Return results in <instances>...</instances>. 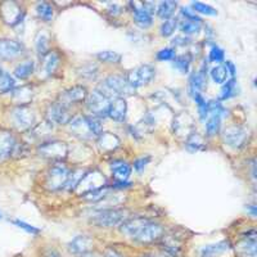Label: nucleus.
<instances>
[{
    "instance_id": "obj_22",
    "label": "nucleus",
    "mask_w": 257,
    "mask_h": 257,
    "mask_svg": "<svg viewBox=\"0 0 257 257\" xmlns=\"http://www.w3.org/2000/svg\"><path fill=\"white\" fill-rule=\"evenodd\" d=\"M127 113V103L125 98H116L111 100L108 109V117L116 122H123Z\"/></svg>"
},
{
    "instance_id": "obj_3",
    "label": "nucleus",
    "mask_w": 257,
    "mask_h": 257,
    "mask_svg": "<svg viewBox=\"0 0 257 257\" xmlns=\"http://www.w3.org/2000/svg\"><path fill=\"white\" fill-rule=\"evenodd\" d=\"M128 217L130 212L126 208H99L90 216V222L99 229H113L118 228Z\"/></svg>"
},
{
    "instance_id": "obj_24",
    "label": "nucleus",
    "mask_w": 257,
    "mask_h": 257,
    "mask_svg": "<svg viewBox=\"0 0 257 257\" xmlns=\"http://www.w3.org/2000/svg\"><path fill=\"white\" fill-rule=\"evenodd\" d=\"M206 71L203 70V66L199 71L194 72L192 76L189 77V93L190 95L194 96L197 94H202V90L206 85Z\"/></svg>"
},
{
    "instance_id": "obj_12",
    "label": "nucleus",
    "mask_w": 257,
    "mask_h": 257,
    "mask_svg": "<svg viewBox=\"0 0 257 257\" xmlns=\"http://www.w3.org/2000/svg\"><path fill=\"white\" fill-rule=\"evenodd\" d=\"M107 185V179H105L104 174H102L98 170H93V171H86L84 175V178L81 179V181L77 185L76 190H81L80 194L82 197L88 193L93 192V190L100 189V188L105 187Z\"/></svg>"
},
{
    "instance_id": "obj_49",
    "label": "nucleus",
    "mask_w": 257,
    "mask_h": 257,
    "mask_svg": "<svg viewBox=\"0 0 257 257\" xmlns=\"http://www.w3.org/2000/svg\"><path fill=\"white\" fill-rule=\"evenodd\" d=\"M103 257H126L122 252H120L118 249H116L114 247H105L104 251H103Z\"/></svg>"
},
{
    "instance_id": "obj_21",
    "label": "nucleus",
    "mask_w": 257,
    "mask_h": 257,
    "mask_svg": "<svg viewBox=\"0 0 257 257\" xmlns=\"http://www.w3.org/2000/svg\"><path fill=\"white\" fill-rule=\"evenodd\" d=\"M70 126V130L75 137L80 138V139H93V135H91L90 130H89L88 122H86V118L85 116H76L73 117L72 120L68 123Z\"/></svg>"
},
{
    "instance_id": "obj_4",
    "label": "nucleus",
    "mask_w": 257,
    "mask_h": 257,
    "mask_svg": "<svg viewBox=\"0 0 257 257\" xmlns=\"http://www.w3.org/2000/svg\"><path fill=\"white\" fill-rule=\"evenodd\" d=\"M70 171L71 169L64 162H54L45 174V188L50 192L64 189L70 176Z\"/></svg>"
},
{
    "instance_id": "obj_37",
    "label": "nucleus",
    "mask_w": 257,
    "mask_h": 257,
    "mask_svg": "<svg viewBox=\"0 0 257 257\" xmlns=\"http://www.w3.org/2000/svg\"><path fill=\"white\" fill-rule=\"evenodd\" d=\"M96 59L102 63H109V64H118L121 62V54L117 52H112V50H103L96 54Z\"/></svg>"
},
{
    "instance_id": "obj_46",
    "label": "nucleus",
    "mask_w": 257,
    "mask_h": 257,
    "mask_svg": "<svg viewBox=\"0 0 257 257\" xmlns=\"http://www.w3.org/2000/svg\"><path fill=\"white\" fill-rule=\"evenodd\" d=\"M208 59L213 63H222L225 61V52L222 48H220L219 45H213L210 50V54H208Z\"/></svg>"
},
{
    "instance_id": "obj_19",
    "label": "nucleus",
    "mask_w": 257,
    "mask_h": 257,
    "mask_svg": "<svg viewBox=\"0 0 257 257\" xmlns=\"http://www.w3.org/2000/svg\"><path fill=\"white\" fill-rule=\"evenodd\" d=\"M120 138L117 137V135L112 134V133L103 132L99 137L96 138V146H98L100 152L103 153L114 152L120 147Z\"/></svg>"
},
{
    "instance_id": "obj_25",
    "label": "nucleus",
    "mask_w": 257,
    "mask_h": 257,
    "mask_svg": "<svg viewBox=\"0 0 257 257\" xmlns=\"http://www.w3.org/2000/svg\"><path fill=\"white\" fill-rule=\"evenodd\" d=\"M202 26H203V24H202L201 18L197 17V16H193V17L184 18V20L181 21L180 25H179V29H180V31L184 35L189 36L198 34L201 31Z\"/></svg>"
},
{
    "instance_id": "obj_50",
    "label": "nucleus",
    "mask_w": 257,
    "mask_h": 257,
    "mask_svg": "<svg viewBox=\"0 0 257 257\" xmlns=\"http://www.w3.org/2000/svg\"><path fill=\"white\" fill-rule=\"evenodd\" d=\"M187 41H189L187 38H183V36H178V38H175L173 40V45H174V47H184V45L188 44Z\"/></svg>"
},
{
    "instance_id": "obj_43",
    "label": "nucleus",
    "mask_w": 257,
    "mask_h": 257,
    "mask_svg": "<svg viewBox=\"0 0 257 257\" xmlns=\"http://www.w3.org/2000/svg\"><path fill=\"white\" fill-rule=\"evenodd\" d=\"M193 99L196 102L197 104V109H198L199 113V118L201 120H206L208 116V111H207V100L203 98L202 94H197V95L193 96Z\"/></svg>"
},
{
    "instance_id": "obj_45",
    "label": "nucleus",
    "mask_w": 257,
    "mask_h": 257,
    "mask_svg": "<svg viewBox=\"0 0 257 257\" xmlns=\"http://www.w3.org/2000/svg\"><path fill=\"white\" fill-rule=\"evenodd\" d=\"M12 224L15 225V226H17V228L25 230L26 233L31 234V235H39V234L41 233V230L39 228H36V226H34V225L31 224H27L26 221H22V220L20 219L12 220Z\"/></svg>"
},
{
    "instance_id": "obj_39",
    "label": "nucleus",
    "mask_w": 257,
    "mask_h": 257,
    "mask_svg": "<svg viewBox=\"0 0 257 257\" xmlns=\"http://www.w3.org/2000/svg\"><path fill=\"white\" fill-rule=\"evenodd\" d=\"M179 26V21L178 18H170V20H166L162 22L160 27V34L161 36H164V38H169V36L174 35V32L176 31Z\"/></svg>"
},
{
    "instance_id": "obj_41",
    "label": "nucleus",
    "mask_w": 257,
    "mask_h": 257,
    "mask_svg": "<svg viewBox=\"0 0 257 257\" xmlns=\"http://www.w3.org/2000/svg\"><path fill=\"white\" fill-rule=\"evenodd\" d=\"M35 47H36V52L40 57H43L44 54H47L49 50V38L45 32H39V35L36 36L35 39Z\"/></svg>"
},
{
    "instance_id": "obj_11",
    "label": "nucleus",
    "mask_w": 257,
    "mask_h": 257,
    "mask_svg": "<svg viewBox=\"0 0 257 257\" xmlns=\"http://www.w3.org/2000/svg\"><path fill=\"white\" fill-rule=\"evenodd\" d=\"M47 121L52 125H68L70 121L73 118V114L71 113L70 108L63 105L59 102L50 103L45 111Z\"/></svg>"
},
{
    "instance_id": "obj_17",
    "label": "nucleus",
    "mask_w": 257,
    "mask_h": 257,
    "mask_svg": "<svg viewBox=\"0 0 257 257\" xmlns=\"http://www.w3.org/2000/svg\"><path fill=\"white\" fill-rule=\"evenodd\" d=\"M59 64H61V56H59V53L57 50H49L47 54L41 57L40 72L45 77L52 76L58 70Z\"/></svg>"
},
{
    "instance_id": "obj_53",
    "label": "nucleus",
    "mask_w": 257,
    "mask_h": 257,
    "mask_svg": "<svg viewBox=\"0 0 257 257\" xmlns=\"http://www.w3.org/2000/svg\"><path fill=\"white\" fill-rule=\"evenodd\" d=\"M43 257H61V254H59V252L57 251L54 247H52V248L47 249V251L43 253Z\"/></svg>"
},
{
    "instance_id": "obj_57",
    "label": "nucleus",
    "mask_w": 257,
    "mask_h": 257,
    "mask_svg": "<svg viewBox=\"0 0 257 257\" xmlns=\"http://www.w3.org/2000/svg\"><path fill=\"white\" fill-rule=\"evenodd\" d=\"M0 219H2V213H0Z\"/></svg>"
},
{
    "instance_id": "obj_47",
    "label": "nucleus",
    "mask_w": 257,
    "mask_h": 257,
    "mask_svg": "<svg viewBox=\"0 0 257 257\" xmlns=\"http://www.w3.org/2000/svg\"><path fill=\"white\" fill-rule=\"evenodd\" d=\"M81 76L82 79H88V80H94L96 76H98V67H96L95 64H86V66H84V67L81 68Z\"/></svg>"
},
{
    "instance_id": "obj_32",
    "label": "nucleus",
    "mask_w": 257,
    "mask_h": 257,
    "mask_svg": "<svg viewBox=\"0 0 257 257\" xmlns=\"http://www.w3.org/2000/svg\"><path fill=\"white\" fill-rule=\"evenodd\" d=\"M210 76L215 84L222 85L228 81L229 73H228V70H226V67H225V64L220 63V64H216L215 67L211 68Z\"/></svg>"
},
{
    "instance_id": "obj_27",
    "label": "nucleus",
    "mask_w": 257,
    "mask_h": 257,
    "mask_svg": "<svg viewBox=\"0 0 257 257\" xmlns=\"http://www.w3.org/2000/svg\"><path fill=\"white\" fill-rule=\"evenodd\" d=\"M34 98V93L29 86H22V88H16L12 91V99L17 105H26Z\"/></svg>"
},
{
    "instance_id": "obj_40",
    "label": "nucleus",
    "mask_w": 257,
    "mask_h": 257,
    "mask_svg": "<svg viewBox=\"0 0 257 257\" xmlns=\"http://www.w3.org/2000/svg\"><path fill=\"white\" fill-rule=\"evenodd\" d=\"M16 88H17V82L15 77L4 72L3 77L0 79V94L12 93Z\"/></svg>"
},
{
    "instance_id": "obj_44",
    "label": "nucleus",
    "mask_w": 257,
    "mask_h": 257,
    "mask_svg": "<svg viewBox=\"0 0 257 257\" xmlns=\"http://www.w3.org/2000/svg\"><path fill=\"white\" fill-rule=\"evenodd\" d=\"M176 57V50L174 48H164L160 49L156 54V59L160 62H170L174 61Z\"/></svg>"
},
{
    "instance_id": "obj_31",
    "label": "nucleus",
    "mask_w": 257,
    "mask_h": 257,
    "mask_svg": "<svg viewBox=\"0 0 257 257\" xmlns=\"http://www.w3.org/2000/svg\"><path fill=\"white\" fill-rule=\"evenodd\" d=\"M85 173H86V170L80 169V167L71 170L70 176H68V180H67V184H66L64 189L67 190V192H76L77 185H79V183L81 181V179L84 178Z\"/></svg>"
},
{
    "instance_id": "obj_42",
    "label": "nucleus",
    "mask_w": 257,
    "mask_h": 257,
    "mask_svg": "<svg viewBox=\"0 0 257 257\" xmlns=\"http://www.w3.org/2000/svg\"><path fill=\"white\" fill-rule=\"evenodd\" d=\"M190 7H192V11L194 13H201V15L205 16H217L216 9L208 6V4L201 3V2H193Z\"/></svg>"
},
{
    "instance_id": "obj_2",
    "label": "nucleus",
    "mask_w": 257,
    "mask_h": 257,
    "mask_svg": "<svg viewBox=\"0 0 257 257\" xmlns=\"http://www.w3.org/2000/svg\"><path fill=\"white\" fill-rule=\"evenodd\" d=\"M96 90H99L111 100L116 99V98H125L126 99V96L133 95L135 93V89L128 84L126 76L118 75V73H113V75L104 77L102 82H99V85L96 86Z\"/></svg>"
},
{
    "instance_id": "obj_8",
    "label": "nucleus",
    "mask_w": 257,
    "mask_h": 257,
    "mask_svg": "<svg viewBox=\"0 0 257 257\" xmlns=\"http://www.w3.org/2000/svg\"><path fill=\"white\" fill-rule=\"evenodd\" d=\"M11 121L20 132H29L36 125V116L27 105H17L11 113Z\"/></svg>"
},
{
    "instance_id": "obj_26",
    "label": "nucleus",
    "mask_w": 257,
    "mask_h": 257,
    "mask_svg": "<svg viewBox=\"0 0 257 257\" xmlns=\"http://www.w3.org/2000/svg\"><path fill=\"white\" fill-rule=\"evenodd\" d=\"M36 63L34 59H27V61H24L22 63L17 64L13 71V75H15L16 79L18 80H26L31 76L32 73L35 72Z\"/></svg>"
},
{
    "instance_id": "obj_56",
    "label": "nucleus",
    "mask_w": 257,
    "mask_h": 257,
    "mask_svg": "<svg viewBox=\"0 0 257 257\" xmlns=\"http://www.w3.org/2000/svg\"><path fill=\"white\" fill-rule=\"evenodd\" d=\"M143 257H161V256H157V254H146V256Z\"/></svg>"
},
{
    "instance_id": "obj_13",
    "label": "nucleus",
    "mask_w": 257,
    "mask_h": 257,
    "mask_svg": "<svg viewBox=\"0 0 257 257\" xmlns=\"http://www.w3.org/2000/svg\"><path fill=\"white\" fill-rule=\"evenodd\" d=\"M95 248L94 238L89 234H79L67 243V251L77 257L86 256Z\"/></svg>"
},
{
    "instance_id": "obj_29",
    "label": "nucleus",
    "mask_w": 257,
    "mask_h": 257,
    "mask_svg": "<svg viewBox=\"0 0 257 257\" xmlns=\"http://www.w3.org/2000/svg\"><path fill=\"white\" fill-rule=\"evenodd\" d=\"M235 248H238L242 257H256V238H243Z\"/></svg>"
},
{
    "instance_id": "obj_10",
    "label": "nucleus",
    "mask_w": 257,
    "mask_h": 257,
    "mask_svg": "<svg viewBox=\"0 0 257 257\" xmlns=\"http://www.w3.org/2000/svg\"><path fill=\"white\" fill-rule=\"evenodd\" d=\"M134 7L133 9V17L138 27L147 30L152 26L153 15H155L156 4L153 3H130Z\"/></svg>"
},
{
    "instance_id": "obj_14",
    "label": "nucleus",
    "mask_w": 257,
    "mask_h": 257,
    "mask_svg": "<svg viewBox=\"0 0 257 257\" xmlns=\"http://www.w3.org/2000/svg\"><path fill=\"white\" fill-rule=\"evenodd\" d=\"M88 94L89 90L85 85H73L71 88L62 91L58 102L70 108L73 104L85 102V99L88 98Z\"/></svg>"
},
{
    "instance_id": "obj_55",
    "label": "nucleus",
    "mask_w": 257,
    "mask_h": 257,
    "mask_svg": "<svg viewBox=\"0 0 257 257\" xmlns=\"http://www.w3.org/2000/svg\"><path fill=\"white\" fill-rule=\"evenodd\" d=\"M3 75H4V71H3V68H2V66H0V79L3 77Z\"/></svg>"
},
{
    "instance_id": "obj_9",
    "label": "nucleus",
    "mask_w": 257,
    "mask_h": 257,
    "mask_svg": "<svg viewBox=\"0 0 257 257\" xmlns=\"http://www.w3.org/2000/svg\"><path fill=\"white\" fill-rule=\"evenodd\" d=\"M249 138V132L247 127L239 125L228 126L222 132V139L228 147L234 149H240L247 144Z\"/></svg>"
},
{
    "instance_id": "obj_36",
    "label": "nucleus",
    "mask_w": 257,
    "mask_h": 257,
    "mask_svg": "<svg viewBox=\"0 0 257 257\" xmlns=\"http://www.w3.org/2000/svg\"><path fill=\"white\" fill-rule=\"evenodd\" d=\"M190 63H192V57L190 54H181V56H176L175 59L173 61L174 68L180 71L181 73H189L190 71Z\"/></svg>"
},
{
    "instance_id": "obj_54",
    "label": "nucleus",
    "mask_w": 257,
    "mask_h": 257,
    "mask_svg": "<svg viewBox=\"0 0 257 257\" xmlns=\"http://www.w3.org/2000/svg\"><path fill=\"white\" fill-rule=\"evenodd\" d=\"M245 210H247V212L251 215V217H256L257 215V208H256V205L254 203H252V205H247V207H245Z\"/></svg>"
},
{
    "instance_id": "obj_1",
    "label": "nucleus",
    "mask_w": 257,
    "mask_h": 257,
    "mask_svg": "<svg viewBox=\"0 0 257 257\" xmlns=\"http://www.w3.org/2000/svg\"><path fill=\"white\" fill-rule=\"evenodd\" d=\"M126 239L138 244H152L162 239L165 226L161 222L146 216H130L118 226Z\"/></svg>"
},
{
    "instance_id": "obj_20",
    "label": "nucleus",
    "mask_w": 257,
    "mask_h": 257,
    "mask_svg": "<svg viewBox=\"0 0 257 257\" xmlns=\"http://www.w3.org/2000/svg\"><path fill=\"white\" fill-rule=\"evenodd\" d=\"M109 170L116 181H127V179L132 175L133 167L127 161L113 160L109 165Z\"/></svg>"
},
{
    "instance_id": "obj_18",
    "label": "nucleus",
    "mask_w": 257,
    "mask_h": 257,
    "mask_svg": "<svg viewBox=\"0 0 257 257\" xmlns=\"http://www.w3.org/2000/svg\"><path fill=\"white\" fill-rule=\"evenodd\" d=\"M16 146H17V139L15 134L9 130H0V162L13 156Z\"/></svg>"
},
{
    "instance_id": "obj_35",
    "label": "nucleus",
    "mask_w": 257,
    "mask_h": 257,
    "mask_svg": "<svg viewBox=\"0 0 257 257\" xmlns=\"http://www.w3.org/2000/svg\"><path fill=\"white\" fill-rule=\"evenodd\" d=\"M220 127H221V117L208 114L207 121H206V135L215 137V135L219 134Z\"/></svg>"
},
{
    "instance_id": "obj_51",
    "label": "nucleus",
    "mask_w": 257,
    "mask_h": 257,
    "mask_svg": "<svg viewBox=\"0 0 257 257\" xmlns=\"http://www.w3.org/2000/svg\"><path fill=\"white\" fill-rule=\"evenodd\" d=\"M225 67H226L228 73L230 75L231 77H235V66H234L233 62H230V61L225 62Z\"/></svg>"
},
{
    "instance_id": "obj_30",
    "label": "nucleus",
    "mask_w": 257,
    "mask_h": 257,
    "mask_svg": "<svg viewBox=\"0 0 257 257\" xmlns=\"http://www.w3.org/2000/svg\"><path fill=\"white\" fill-rule=\"evenodd\" d=\"M185 147L189 152H199L206 148L205 141L198 133H190L185 141Z\"/></svg>"
},
{
    "instance_id": "obj_52",
    "label": "nucleus",
    "mask_w": 257,
    "mask_h": 257,
    "mask_svg": "<svg viewBox=\"0 0 257 257\" xmlns=\"http://www.w3.org/2000/svg\"><path fill=\"white\" fill-rule=\"evenodd\" d=\"M108 12L112 13L113 16L121 15V13H122V8H121L120 6H117V4H111L108 8Z\"/></svg>"
},
{
    "instance_id": "obj_23",
    "label": "nucleus",
    "mask_w": 257,
    "mask_h": 257,
    "mask_svg": "<svg viewBox=\"0 0 257 257\" xmlns=\"http://www.w3.org/2000/svg\"><path fill=\"white\" fill-rule=\"evenodd\" d=\"M229 249H231V244L229 240L224 239L220 240L217 243H212V244L205 245L203 248L199 252V256L201 257H219L222 253L228 252Z\"/></svg>"
},
{
    "instance_id": "obj_38",
    "label": "nucleus",
    "mask_w": 257,
    "mask_h": 257,
    "mask_svg": "<svg viewBox=\"0 0 257 257\" xmlns=\"http://www.w3.org/2000/svg\"><path fill=\"white\" fill-rule=\"evenodd\" d=\"M85 118H86V122H88L89 130H90L91 135H93V137L96 139V138L99 137V135L103 133L102 120L95 116H91V114H86V116H85Z\"/></svg>"
},
{
    "instance_id": "obj_33",
    "label": "nucleus",
    "mask_w": 257,
    "mask_h": 257,
    "mask_svg": "<svg viewBox=\"0 0 257 257\" xmlns=\"http://www.w3.org/2000/svg\"><path fill=\"white\" fill-rule=\"evenodd\" d=\"M235 91H237V80H235V77H230L225 84H222L217 100L221 102V100L230 99L231 96L235 95Z\"/></svg>"
},
{
    "instance_id": "obj_28",
    "label": "nucleus",
    "mask_w": 257,
    "mask_h": 257,
    "mask_svg": "<svg viewBox=\"0 0 257 257\" xmlns=\"http://www.w3.org/2000/svg\"><path fill=\"white\" fill-rule=\"evenodd\" d=\"M178 8V3L176 2H170V0H166V2H161L157 7V16L161 18V20H170L173 18V16L175 15V11Z\"/></svg>"
},
{
    "instance_id": "obj_34",
    "label": "nucleus",
    "mask_w": 257,
    "mask_h": 257,
    "mask_svg": "<svg viewBox=\"0 0 257 257\" xmlns=\"http://www.w3.org/2000/svg\"><path fill=\"white\" fill-rule=\"evenodd\" d=\"M36 15L40 18L41 21L44 22H50V21L54 18V8L50 3H47V2H41V3H38L36 6Z\"/></svg>"
},
{
    "instance_id": "obj_6",
    "label": "nucleus",
    "mask_w": 257,
    "mask_h": 257,
    "mask_svg": "<svg viewBox=\"0 0 257 257\" xmlns=\"http://www.w3.org/2000/svg\"><path fill=\"white\" fill-rule=\"evenodd\" d=\"M109 104H111V99L96 89L89 93L88 98L85 99V105H86V108L90 112L91 116L98 117L100 120L108 117Z\"/></svg>"
},
{
    "instance_id": "obj_16",
    "label": "nucleus",
    "mask_w": 257,
    "mask_h": 257,
    "mask_svg": "<svg viewBox=\"0 0 257 257\" xmlns=\"http://www.w3.org/2000/svg\"><path fill=\"white\" fill-rule=\"evenodd\" d=\"M0 15L7 25L16 26L22 21L25 12L21 4L16 3V2H6L0 6Z\"/></svg>"
},
{
    "instance_id": "obj_15",
    "label": "nucleus",
    "mask_w": 257,
    "mask_h": 257,
    "mask_svg": "<svg viewBox=\"0 0 257 257\" xmlns=\"http://www.w3.org/2000/svg\"><path fill=\"white\" fill-rule=\"evenodd\" d=\"M25 45L16 39H0V59L12 61L24 54Z\"/></svg>"
},
{
    "instance_id": "obj_5",
    "label": "nucleus",
    "mask_w": 257,
    "mask_h": 257,
    "mask_svg": "<svg viewBox=\"0 0 257 257\" xmlns=\"http://www.w3.org/2000/svg\"><path fill=\"white\" fill-rule=\"evenodd\" d=\"M38 155L45 160H52L54 162H62L70 153V147L63 141H44L38 144Z\"/></svg>"
},
{
    "instance_id": "obj_7",
    "label": "nucleus",
    "mask_w": 257,
    "mask_h": 257,
    "mask_svg": "<svg viewBox=\"0 0 257 257\" xmlns=\"http://www.w3.org/2000/svg\"><path fill=\"white\" fill-rule=\"evenodd\" d=\"M156 76V68L153 67L152 64H141L138 67L133 68L126 73V80L128 84L132 85L134 89L142 88L146 86L149 82H152V80Z\"/></svg>"
},
{
    "instance_id": "obj_48",
    "label": "nucleus",
    "mask_w": 257,
    "mask_h": 257,
    "mask_svg": "<svg viewBox=\"0 0 257 257\" xmlns=\"http://www.w3.org/2000/svg\"><path fill=\"white\" fill-rule=\"evenodd\" d=\"M151 161H152V157H151V156L141 157V158H138V160L134 161L133 166H134L135 171H138V173H143L144 169L147 167V165H149V162H151Z\"/></svg>"
}]
</instances>
